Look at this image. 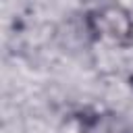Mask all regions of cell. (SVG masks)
Instances as JSON below:
<instances>
[{"label":"cell","instance_id":"6da1fadb","mask_svg":"<svg viewBox=\"0 0 133 133\" xmlns=\"http://www.w3.org/2000/svg\"><path fill=\"white\" fill-rule=\"evenodd\" d=\"M81 27L91 44L133 48V12L118 0H102L89 6L83 12Z\"/></svg>","mask_w":133,"mask_h":133},{"label":"cell","instance_id":"7a4b0ae2","mask_svg":"<svg viewBox=\"0 0 133 133\" xmlns=\"http://www.w3.org/2000/svg\"><path fill=\"white\" fill-rule=\"evenodd\" d=\"M79 133H133V121L116 110H89L79 116Z\"/></svg>","mask_w":133,"mask_h":133}]
</instances>
